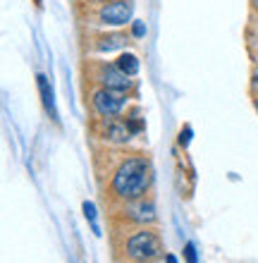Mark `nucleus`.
<instances>
[{
  "label": "nucleus",
  "mask_w": 258,
  "mask_h": 263,
  "mask_svg": "<svg viewBox=\"0 0 258 263\" xmlns=\"http://www.w3.org/2000/svg\"><path fill=\"white\" fill-rule=\"evenodd\" d=\"M38 91H41V98H43V105H46V112L50 118H55V103H53V89H50L48 79L43 74H38Z\"/></svg>",
  "instance_id": "nucleus-8"
},
{
  "label": "nucleus",
  "mask_w": 258,
  "mask_h": 263,
  "mask_svg": "<svg viewBox=\"0 0 258 263\" xmlns=\"http://www.w3.org/2000/svg\"><path fill=\"white\" fill-rule=\"evenodd\" d=\"M127 43H129L127 34H110V36H101V39H98V43H96V48L101 50V53H110V50L125 48Z\"/></svg>",
  "instance_id": "nucleus-7"
},
{
  "label": "nucleus",
  "mask_w": 258,
  "mask_h": 263,
  "mask_svg": "<svg viewBox=\"0 0 258 263\" xmlns=\"http://www.w3.org/2000/svg\"><path fill=\"white\" fill-rule=\"evenodd\" d=\"M139 263H146V261H139Z\"/></svg>",
  "instance_id": "nucleus-18"
},
{
  "label": "nucleus",
  "mask_w": 258,
  "mask_h": 263,
  "mask_svg": "<svg viewBox=\"0 0 258 263\" xmlns=\"http://www.w3.org/2000/svg\"><path fill=\"white\" fill-rule=\"evenodd\" d=\"M184 258H187V263H199V256H196V247L191 242L184 244Z\"/></svg>",
  "instance_id": "nucleus-12"
},
{
  "label": "nucleus",
  "mask_w": 258,
  "mask_h": 263,
  "mask_svg": "<svg viewBox=\"0 0 258 263\" xmlns=\"http://www.w3.org/2000/svg\"><path fill=\"white\" fill-rule=\"evenodd\" d=\"M165 263H177V258H174L172 254H168V256H165Z\"/></svg>",
  "instance_id": "nucleus-15"
},
{
  "label": "nucleus",
  "mask_w": 258,
  "mask_h": 263,
  "mask_svg": "<svg viewBox=\"0 0 258 263\" xmlns=\"http://www.w3.org/2000/svg\"><path fill=\"white\" fill-rule=\"evenodd\" d=\"M256 110H258V98H256Z\"/></svg>",
  "instance_id": "nucleus-17"
},
{
  "label": "nucleus",
  "mask_w": 258,
  "mask_h": 263,
  "mask_svg": "<svg viewBox=\"0 0 258 263\" xmlns=\"http://www.w3.org/2000/svg\"><path fill=\"white\" fill-rule=\"evenodd\" d=\"M132 34L136 36V39H141V36L146 34V24H144V22H134V24H132Z\"/></svg>",
  "instance_id": "nucleus-14"
},
{
  "label": "nucleus",
  "mask_w": 258,
  "mask_h": 263,
  "mask_svg": "<svg viewBox=\"0 0 258 263\" xmlns=\"http://www.w3.org/2000/svg\"><path fill=\"white\" fill-rule=\"evenodd\" d=\"M84 215L86 220L91 222V228H93V235H101V228H98V213H96V206L91 203V201H84Z\"/></svg>",
  "instance_id": "nucleus-11"
},
{
  "label": "nucleus",
  "mask_w": 258,
  "mask_h": 263,
  "mask_svg": "<svg viewBox=\"0 0 258 263\" xmlns=\"http://www.w3.org/2000/svg\"><path fill=\"white\" fill-rule=\"evenodd\" d=\"M163 251V242L153 230H139L127 239V256L134 261H151Z\"/></svg>",
  "instance_id": "nucleus-2"
},
{
  "label": "nucleus",
  "mask_w": 258,
  "mask_h": 263,
  "mask_svg": "<svg viewBox=\"0 0 258 263\" xmlns=\"http://www.w3.org/2000/svg\"><path fill=\"white\" fill-rule=\"evenodd\" d=\"M191 134H194V132H191V127H184V129L180 132V144L184 146V148H187L189 141H191Z\"/></svg>",
  "instance_id": "nucleus-13"
},
{
  "label": "nucleus",
  "mask_w": 258,
  "mask_h": 263,
  "mask_svg": "<svg viewBox=\"0 0 258 263\" xmlns=\"http://www.w3.org/2000/svg\"><path fill=\"white\" fill-rule=\"evenodd\" d=\"M98 20L110 27H125L127 22H132V3L127 0H110L101 7Z\"/></svg>",
  "instance_id": "nucleus-4"
},
{
  "label": "nucleus",
  "mask_w": 258,
  "mask_h": 263,
  "mask_svg": "<svg viewBox=\"0 0 258 263\" xmlns=\"http://www.w3.org/2000/svg\"><path fill=\"white\" fill-rule=\"evenodd\" d=\"M101 82H103L105 89H115V91H129L132 89V79H129V74H125L117 65H115V67H105L103 74H101Z\"/></svg>",
  "instance_id": "nucleus-6"
},
{
  "label": "nucleus",
  "mask_w": 258,
  "mask_h": 263,
  "mask_svg": "<svg viewBox=\"0 0 258 263\" xmlns=\"http://www.w3.org/2000/svg\"><path fill=\"white\" fill-rule=\"evenodd\" d=\"M125 215L129 218V220L139 222V225H151V222H155V218H158V215H155L153 201H146L144 196L129 201V203L125 206Z\"/></svg>",
  "instance_id": "nucleus-5"
},
{
  "label": "nucleus",
  "mask_w": 258,
  "mask_h": 263,
  "mask_svg": "<svg viewBox=\"0 0 258 263\" xmlns=\"http://www.w3.org/2000/svg\"><path fill=\"white\" fill-rule=\"evenodd\" d=\"M253 84H258V67L253 69Z\"/></svg>",
  "instance_id": "nucleus-16"
},
{
  "label": "nucleus",
  "mask_w": 258,
  "mask_h": 263,
  "mask_svg": "<svg viewBox=\"0 0 258 263\" xmlns=\"http://www.w3.org/2000/svg\"><path fill=\"white\" fill-rule=\"evenodd\" d=\"M127 105V96L125 91H115V89H98L93 93V108H96L98 115L103 118H115L120 112L125 110Z\"/></svg>",
  "instance_id": "nucleus-3"
},
{
  "label": "nucleus",
  "mask_w": 258,
  "mask_h": 263,
  "mask_svg": "<svg viewBox=\"0 0 258 263\" xmlns=\"http://www.w3.org/2000/svg\"><path fill=\"white\" fill-rule=\"evenodd\" d=\"M117 65L125 74H129V77H134L136 72H139V67H141V63H139V58L134 55V53H122V55L117 58Z\"/></svg>",
  "instance_id": "nucleus-10"
},
{
  "label": "nucleus",
  "mask_w": 258,
  "mask_h": 263,
  "mask_svg": "<svg viewBox=\"0 0 258 263\" xmlns=\"http://www.w3.org/2000/svg\"><path fill=\"white\" fill-rule=\"evenodd\" d=\"M153 182V167L146 156H132L112 175V194L122 201H134L148 192Z\"/></svg>",
  "instance_id": "nucleus-1"
},
{
  "label": "nucleus",
  "mask_w": 258,
  "mask_h": 263,
  "mask_svg": "<svg viewBox=\"0 0 258 263\" xmlns=\"http://www.w3.org/2000/svg\"><path fill=\"white\" fill-rule=\"evenodd\" d=\"M129 137H132V129H129L127 122H110V127H108V139L110 141L125 144V141H129Z\"/></svg>",
  "instance_id": "nucleus-9"
}]
</instances>
